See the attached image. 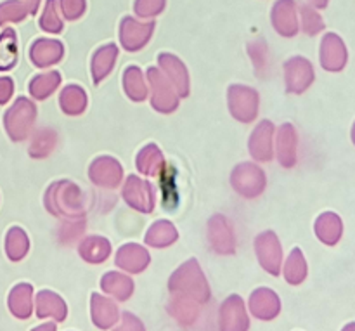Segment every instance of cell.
Returning a JSON list of instances; mask_svg holds the SVG:
<instances>
[{
  "mask_svg": "<svg viewBox=\"0 0 355 331\" xmlns=\"http://www.w3.org/2000/svg\"><path fill=\"white\" fill-rule=\"evenodd\" d=\"M321 61L329 71H340L347 65V49L345 44L336 35H328L321 49Z\"/></svg>",
  "mask_w": 355,
  "mask_h": 331,
  "instance_id": "6da1fadb",
  "label": "cell"
},
{
  "mask_svg": "<svg viewBox=\"0 0 355 331\" xmlns=\"http://www.w3.org/2000/svg\"><path fill=\"white\" fill-rule=\"evenodd\" d=\"M342 231H343V226L338 215L326 214L319 219L318 235L319 238H321L324 243H328V245H335V243H338V239L342 238Z\"/></svg>",
  "mask_w": 355,
  "mask_h": 331,
  "instance_id": "7a4b0ae2",
  "label": "cell"
},
{
  "mask_svg": "<svg viewBox=\"0 0 355 331\" xmlns=\"http://www.w3.org/2000/svg\"><path fill=\"white\" fill-rule=\"evenodd\" d=\"M315 2H318V6H322V7H324V6H326V2H328V0H315Z\"/></svg>",
  "mask_w": 355,
  "mask_h": 331,
  "instance_id": "5b68a950",
  "label": "cell"
},
{
  "mask_svg": "<svg viewBox=\"0 0 355 331\" xmlns=\"http://www.w3.org/2000/svg\"><path fill=\"white\" fill-rule=\"evenodd\" d=\"M352 141H354V144H355V124H354V128H352Z\"/></svg>",
  "mask_w": 355,
  "mask_h": 331,
  "instance_id": "8992f818",
  "label": "cell"
},
{
  "mask_svg": "<svg viewBox=\"0 0 355 331\" xmlns=\"http://www.w3.org/2000/svg\"><path fill=\"white\" fill-rule=\"evenodd\" d=\"M14 65V35L10 30L0 37V69H7Z\"/></svg>",
  "mask_w": 355,
  "mask_h": 331,
  "instance_id": "3957f363",
  "label": "cell"
},
{
  "mask_svg": "<svg viewBox=\"0 0 355 331\" xmlns=\"http://www.w3.org/2000/svg\"><path fill=\"white\" fill-rule=\"evenodd\" d=\"M10 92H12V83H10V80L0 78V104L9 99Z\"/></svg>",
  "mask_w": 355,
  "mask_h": 331,
  "instance_id": "277c9868",
  "label": "cell"
}]
</instances>
